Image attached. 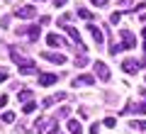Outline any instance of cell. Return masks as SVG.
<instances>
[{
  "label": "cell",
  "instance_id": "6da1fadb",
  "mask_svg": "<svg viewBox=\"0 0 146 134\" xmlns=\"http://www.w3.org/2000/svg\"><path fill=\"white\" fill-rule=\"evenodd\" d=\"M146 115V103H127L124 110H119V115Z\"/></svg>",
  "mask_w": 146,
  "mask_h": 134
},
{
  "label": "cell",
  "instance_id": "7a4b0ae2",
  "mask_svg": "<svg viewBox=\"0 0 146 134\" xmlns=\"http://www.w3.org/2000/svg\"><path fill=\"white\" fill-rule=\"evenodd\" d=\"M39 32H42V29H39L36 25H29V27H20L17 34H25L29 41H36V39H39Z\"/></svg>",
  "mask_w": 146,
  "mask_h": 134
},
{
  "label": "cell",
  "instance_id": "3957f363",
  "mask_svg": "<svg viewBox=\"0 0 146 134\" xmlns=\"http://www.w3.org/2000/svg\"><path fill=\"white\" fill-rule=\"evenodd\" d=\"M122 68H124V73L134 76V73L141 71V61H136V59H124V61H122Z\"/></svg>",
  "mask_w": 146,
  "mask_h": 134
},
{
  "label": "cell",
  "instance_id": "277c9868",
  "mask_svg": "<svg viewBox=\"0 0 146 134\" xmlns=\"http://www.w3.org/2000/svg\"><path fill=\"white\" fill-rule=\"evenodd\" d=\"M93 83H95V76H93V73H83V76H76V78H73L71 85H73V88H80V85H93Z\"/></svg>",
  "mask_w": 146,
  "mask_h": 134
},
{
  "label": "cell",
  "instance_id": "5b68a950",
  "mask_svg": "<svg viewBox=\"0 0 146 134\" xmlns=\"http://www.w3.org/2000/svg\"><path fill=\"white\" fill-rule=\"evenodd\" d=\"M20 20H32V17L36 15V7L34 5H22V7H17V12H15Z\"/></svg>",
  "mask_w": 146,
  "mask_h": 134
},
{
  "label": "cell",
  "instance_id": "8992f818",
  "mask_svg": "<svg viewBox=\"0 0 146 134\" xmlns=\"http://www.w3.org/2000/svg\"><path fill=\"white\" fill-rule=\"evenodd\" d=\"M42 59L49 63H66V56L63 54H56V51H42Z\"/></svg>",
  "mask_w": 146,
  "mask_h": 134
},
{
  "label": "cell",
  "instance_id": "52a82bcc",
  "mask_svg": "<svg viewBox=\"0 0 146 134\" xmlns=\"http://www.w3.org/2000/svg\"><path fill=\"white\" fill-rule=\"evenodd\" d=\"M119 37H122V47H127V49H134L136 47V39H134V34H131L129 29H122Z\"/></svg>",
  "mask_w": 146,
  "mask_h": 134
},
{
  "label": "cell",
  "instance_id": "ba28073f",
  "mask_svg": "<svg viewBox=\"0 0 146 134\" xmlns=\"http://www.w3.org/2000/svg\"><path fill=\"white\" fill-rule=\"evenodd\" d=\"M95 73H98L100 81H110V68L105 66L102 61H95Z\"/></svg>",
  "mask_w": 146,
  "mask_h": 134
},
{
  "label": "cell",
  "instance_id": "9c48e42d",
  "mask_svg": "<svg viewBox=\"0 0 146 134\" xmlns=\"http://www.w3.org/2000/svg\"><path fill=\"white\" fill-rule=\"evenodd\" d=\"M10 59L17 63V66H22L25 61H29V59H25V56H22V49H20V47H10Z\"/></svg>",
  "mask_w": 146,
  "mask_h": 134
},
{
  "label": "cell",
  "instance_id": "30bf717a",
  "mask_svg": "<svg viewBox=\"0 0 146 134\" xmlns=\"http://www.w3.org/2000/svg\"><path fill=\"white\" fill-rule=\"evenodd\" d=\"M88 32H90V37H93V41H95V44H102V41H105V34H102V29H100V27L88 25Z\"/></svg>",
  "mask_w": 146,
  "mask_h": 134
},
{
  "label": "cell",
  "instance_id": "8fae6325",
  "mask_svg": "<svg viewBox=\"0 0 146 134\" xmlns=\"http://www.w3.org/2000/svg\"><path fill=\"white\" fill-rule=\"evenodd\" d=\"M36 71H39V68H36V63L32 61V59H29V61H25V63L20 66V73H22V76H32V73H36Z\"/></svg>",
  "mask_w": 146,
  "mask_h": 134
},
{
  "label": "cell",
  "instance_id": "7c38bea8",
  "mask_svg": "<svg viewBox=\"0 0 146 134\" xmlns=\"http://www.w3.org/2000/svg\"><path fill=\"white\" fill-rule=\"evenodd\" d=\"M46 44L49 47H66L68 41L63 37H58V34H46Z\"/></svg>",
  "mask_w": 146,
  "mask_h": 134
},
{
  "label": "cell",
  "instance_id": "4fadbf2b",
  "mask_svg": "<svg viewBox=\"0 0 146 134\" xmlns=\"http://www.w3.org/2000/svg\"><path fill=\"white\" fill-rule=\"evenodd\" d=\"M56 81H58L56 73H42V76H39V85H44V88H46V85H54Z\"/></svg>",
  "mask_w": 146,
  "mask_h": 134
},
{
  "label": "cell",
  "instance_id": "5bb4252c",
  "mask_svg": "<svg viewBox=\"0 0 146 134\" xmlns=\"http://www.w3.org/2000/svg\"><path fill=\"white\" fill-rule=\"evenodd\" d=\"M49 127V119L46 117H39L34 122V127H32V134H44V129Z\"/></svg>",
  "mask_w": 146,
  "mask_h": 134
},
{
  "label": "cell",
  "instance_id": "9a60e30c",
  "mask_svg": "<svg viewBox=\"0 0 146 134\" xmlns=\"http://www.w3.org/2000/svg\"><path fill=\"white\" fill-rule=\"evenodd\" d=\"M68 98V93H56V95H49V98H44V107H51L54 103H58V100H66Z\"/></svg>",
  "mask_w": 146,
  "mask_h": 134
},
{
  "label": "cell",
  "instance_id": "2e32d148",
  "mask_svg": "<svg viewBox=\"0 0 146 134\" xmlns=\"http://www.w3.org/2000/svg\"><path fill=\"white\" fill-rule=\"evenodd\" d=\"M66 32H68V37H71V39L76 41V44H78V47L83 49V51H85V47H83V41H80V32L76 29V27H71V25H68V29H66Z\"/></svg>",
  "mask_w": 146,
  "mask_h": 134
},
{
  "label": "cell",
  "instance_id": "e0dca14e",
  "mask_svg": "<svg viewBox=\"0 0 146 134\" xmlns=\"http://www.w3.org/2000/svg\"><path fill=\"white\" fill-rule=\"evenodd\" d=\"M66 129H68L71 134H80V132H83V129H80V122H78V119H68Z\"/></svg>",
  "mask_w": 146,
  "mask_h": 134
},
{
  "label": "cell",
  "instance_id": "ac0fdd59",
  "mask_svg": "<svg viewBox=\"0 0 146 134\" xmlns=\"http://www.w3.org/2000/svg\"><path fill=\"white\" fill-rule=\"evenodd\" d=\"M20 100H22V103H32V90H27V88L20 90Z\"/></svg>",
  "mask_w": 146,
  "mask_h": 134
},
{
  "label": "cell",
  "instance_id": "d6986e66",
  "mask_svg": "<svg viewBox=\"0 0 146 134\" xmlns=\"http://www.w3.org/2000/svg\"><path fill=\"white\" fill-rule=\"evenodd\" d=\"M129 127L131 129H146V122H144V119H131Z\"/></svg>",
  "mask_w": 146,
  "mask_h": 134
},
{
  "label": "cell",
  "instance_id": "ffe728a7",
  "mask_svg": "<svg viewBox=\"0 0 146 134\" xmlns=\"http://www.w3.org/2000/svg\"><path fill=\"white\" fill-rule=\"evenodd\" d=\"M71 20H73V17H71V12H66V15H61V17H58V25H61V27H66V25H71Z\"/></svg>",
  "mask_w": 146,
  "mask_h": 134
},
{
  "label": "cell",
  "instance_id": "44dd1931",
  "mask_svg": "<svg viewBox=\"0 0 146 134\" xmlns=\"http://www.w3.org/2000/svg\"><path fill=\"white\" fill-rule=\"evenodd\" d=\"M78 17H83V20H93V12H88V10H85V7H78Z\"/></svg>",
  "mask_w": 146,
  "mask_h": 134
},
{
  "label": "cell",
  "instance_id": "7402d4cb",
  "mask_svg": "<svg viewBox=\"0 0 146 134\" xmlns=\"http://www.w3.org/2000/svg\"><path fill=\"white\" fill-rule=\"evenodd\" d=\"M34 110H36V103L32 100V103H25V107H22V112H25V115H29V112H34Z\"/></svg>",
  "mask_w": 146,
  "mask_h": 134
},
{
  "label": "cell",
  "instance_id": "603a6c76",
  "mask_svg": "<svg viewBox=\"0 0 146 134\" xmlns=\"http://www.w3.org/2000/svg\"><path fill=\"white\" fill-rule=\"evenodd\" d=\"M49 127H51V129H49V134H63L61 129L56 127V119H49Z\"/></svg>",
  "mask_w": 146,
  "mask_h": 134
},
{
  "label": "cell",
  "instance_id": "cb8c5ba5",
  "mask_svg": "<svg viewBox=\"0 0 146 134\" xmlns=\"http://www.w3.org/2000/svg\"><path fill=\"white\" fill-rule=\"evenodd\" d=\"M3 122H5V124H12V122H15V115H12V112H3Z\"/></svg>",
  "mask_w": 146,
  "mask_h": 134
},
{
  "label": "cell",
  "instance_id": "d4e9b609",
  "mask_svg": "<svg viewBox=\"0 0 146 134\" xmlns=\"http://www.w3.org/2000/svg\"><path fill=\"white\" fill-rule=\"evenodd\" d=\"M68 112H71V107H61L56 112V119H63V117H68Z\"/></svg>",
  "mask_w": 146,
  "mask_h": 134
},
{
  "label": "cell",
  "instance_id": "484cf974",
  "mask_svg": "<svg viewBox=\"0 0 146 134\" xmlns=\"http://www.w3.org/2000/svg\"><path fill=\"white\" fill-rule=\"evenodd\" d=\"M119 20H122V12H112V15H110V22H112V25H117Z\"/></svg>",
  "mask_w": 146,
  "mask_h": 134
},
{
  "label": "cell",
  "instance_id": "4316f807",
  "mask_svg": "<svg viewBox=\"0 0 146 134\" xmlns=\"http://www.w3.org/2000/svg\"><path fill=\"white\" fill-rule=\"evenodd\" d=\"M119 51H122L119 44H112V47H110V54H119Z\"/></svg>",
  "mask_w": 146,
  "mask_h": 134
},
{
  "label": "cell",
  "instance_id": "83f0119b",
  "mask_svg": "<svg viewBox=\"0 0 146 134\" xmlns=\"http://www.w3.org/2000/svg\"><path fill=\"white\" fill-rule=\"evenodd\" d=\"M93 5H98V7H102V5H107V0H90Z\"/></svg>",
  "mask_w": 146,
  "mask_h": 134
},
{
  "label": "cell",
  "instance_id": "f1b7e54d",
  "mask_svg": "<svg viewBox=\"0 0 146 134\" xmlns=\"http://www.w3.org/2000/svg\"><path fill=\"white\" fill-rule=\"evenodd\" d=\"M10 25V17H0V27H7Z\"/></svg>",
  "mask_w": 146,
  "mask_h": 134
},
{
  "label": "cell",
  "instance_id": "f546056e",
  "mask_svg": "<svg viewBox=\"0 0 146 134\" xmlns=\"http://www.w3.org/2000/svg\"><path fill=\"white\" fill-rule=\"evenodd\" d=\"M7 76H10V73H7V71H3V68H0V83H3V81H7Z\"/></svg>",
  "mask_w": 146,
  "mask_h": 134
},
{
  "label": "cell",
  "instance_id": "4dcf8cb0",
  "mask_svg": "<svg viewBox=\"0 0 146 134\" xmlns=\"http://www.w3.org/2000/svg\"><path fill=\"white\" fill-rule=\"evenodd\" d=\"M76 66H85V56H78V59H76Z\"/></svg>",
  "mask_w": 146,
  "mask_h": 134
},
{
  "label": "cell",
  "instance_id": "1f68e13d",
  "mask_svg": "<svg viewBox=\"0 0 146 134\" xmlns=\"http://www.w3.org/2000/svg\"><path fill=\"white\" fill-rule=\"evenodd\" d=\"M90 134H100V124H93L90 127Z\"/></svg>",
  "mask_w": 146,
  "mask_h": 134
},
{
  "label": "cell",
  "instance_id": "d6a6232c",
  "mask_svg": "<svg viewBox=\"0 0 146 134\" xmlns=\"http://www.w3.org/2000/svg\"><path fill=\"white\" fill-rule=\"evenodd\" d=\"M7 105V95H0V107H5Z\"/></svg>",
  "mask_w": 146,
  "mask_h": 134
},
{
  "label": "cell",
  "instance_id": "836d02e7",
  "mask_svg": "<svg viewBox=\"0 0 146 134\" xmlns=\"http://www.w3.org/2000/svg\"><path fill=\"white\" fill-rule=\"evenodd\" d=\"M54 5H56V7H61V5H66V0H54Z\"/></svg>",
  "mask_w": 146,
  "mask_h": 134
},
{
  "label": "cell",
  "instance_id": "e575fe53",
  "mask_svg": "<svg viewBox=\"0 0 146 134\" xmlns=\"http://www.w3.org/2000/svg\"><path fill=\"white\" fill-rule=\"evenodd\" d=\"M141 37H144V41H146V27H144V29H141Z\"/></svg>",
  "mask_w": 146,
  "mask_h": 134
},
{
  "label": "cell",
  "instance_id": "d590c367",
  "mask_svg": "<svg viewBox=\"0 0 146 134\" xmlns=\"http://www.w3.org/2000/svg\"><path fill=\"white\" fill-rule=\"evenodd\" d=\"M141 22H146V15H141Z\"/></svg>",
  "mask_w": 146,
  "mask_h": 134
},
{
  "label": "cell",
  "instance_id": "8d00e7d4",
  "mask_svg": "<svg viewBox=\"0 0 146 134\" xmlns=\"http://www.w3.org/2000/svg\"><path fill=\"white\" fill-rule=\"evenodd\" d=\"M144 51H146V41H144Z\"/></svg>",
  "mask_w": 146,
  "mask_h": 134
}]
</instances>
